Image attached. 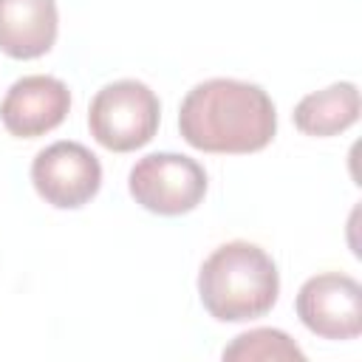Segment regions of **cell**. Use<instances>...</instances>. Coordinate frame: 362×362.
I'll list each match as a JSON object with an SVG mask.
<instances>
[{"instance_id": "6da1fadb", "label": "cell", "mask_w": 362, "mask_h": 362, "mask_svg": "<svg viewBox=\"0 0 362 362\" xmlns=\"http://www.w3.org/2000/svg\"><path fill=\"white\" fill-rule=\"evenodd\" d=\"M178 133L189 147L212 156L260 153L277 136V107L255 82L212 76L181 99Z\"/></svg>"}, {"instance_id": "7a4b0ae2", "label": "cell", "mask_w": 362, "mask_h": 362, "mask_svg": "<svg viewBox=\"0 0 362 362\" xmlns=\"http://www.w3.org/2000/svg\"><path fill=\"white\" fill-rule=\"evenodd\" d=\"M198 297L218 322L260 320L280 297L277 263L252 240H226L204 257L198 269Z\"/></svg>"}, {"instance_id": "3957f363", "label": "cell", "mask_w": 362, "mask_h": 362, "mask_svg": "<svg viewBox=\"0 0 362 362\" xmlns=\"http://www.w3.org/2000/svg\"><path fill=\"white\" fill-rule=\"evenodd\" d=\"M161 124L158 93L141 79H113L88 105V130L110 153H136L153 141Z\"/></svg>"}, {"instance_id": "277c9868", "label": "cell", "mask_w": 362, "mask_h": 362, "mask_svg": "<svg viewBox=\"0 0 362 362\" xmlns=\"http://www.w3.org/2000/svg\"><path fill=\"white\" fill-rule=\"evenodd\" d=\"M209 175L201 161L184 153H147L127 173L130 198L164 218H178L198 209L206 198Z\"/></svg>"}, {"instance_id": "5b68a950", "label": "cell", "mask_w": 362, "mask_h": 362, "mask_svg": "<svg viewBox=\"0 0 362 362\" xmlns=\"http://www.w3.org/2000/svg\"><path fill=\"white\" fill-rule=\"evenodd\" d=\"M34 192L54 209H79L90 204L102 187V161L82 141L59 139L37 150L31 158Z\"/></svg>"}, {"instance_id": "8992f818", "label": "cell", "mask_w": 362, "mask_h": 362, "mask_svg": "<svg viewBox=\"0 0 362 362\" xmlns=\"http://www.w3.org/2000/svg\"><path fill=\"white\" fill-rule=\"evenodd\" d=\"M294 311L320 339H356L362 334V286L348 272H317L297 288Z\"/></svg>"}, {"instance_id": "52a82bcc", "label": "cell", "mask_w": 362, "mask_h": 362, "mask_svg": "<svg viewBox=\"0 0 362 362\" xmlns=\"http://www.w3.org/2000/svg\"><path fill=\"white\" fill-rule=\"evenodd\" d=\"M71 113V90L59 76L28 74L11 82L0 102V122L14 139H40Z\"/></svg>"}, {"instance_id": "ba28073f", "label": "cell", "mask_w": 362, "mask_h": 362, "mask_svg": "<svg viewBox=\"0 0 362 362\" xmlns=\"http://www.w3.org/2000/svg\"><path fill=\"white\" fill-rule=\"evenodd\" d=\"M59 37L57 0H0V51L11 59H40Z\"/></svg>"}, {"instance_id": "9c48e42d", "label": "cell", "mask_w": 362, "mask_h": 362, "mask_svg": "<svg viewBox=\"0 0 362 362\" xmlns=\"http://www.w3.org/2000/svg\"><path fill=\"white\" fill-rule=\"evenodd\" d=\"M362 96L356 82H331L320 90L305 93L291 113L294 127L311 139H331L351 130L359 122Z\"/></svg>"}, {"instance_id": "30bf717a", "label": "cell", "mask_w": 362, "mask_h": 362, "mask_svg": "<svg viewBox=\"0 0 362 362\" xmlns=\"http://www.w3.org/2000/svg\"><path fill=\"white\" fill-rule=\"evenodd\" d=\"M221 359L223 362H303L305 351L283 328L260 325L232 337V342L221 351Z\"/></svg>"}]
</instances>
